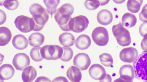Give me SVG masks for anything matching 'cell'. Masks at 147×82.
I'll use <instances>...</instances> for the list:
<instances>
[{
  "label": "cell",
  "instance_id": "1",
  "mask_svg": "<svg viewBox=\"0 0 147 82\" xmlns=\"http://www.w3.org/2000/svg\"><path fill=\"white\" fill-rule=\"evenodd\" d=\"M133 65L136 78L142 82H147V51L140 54Z\"/></svg>",
  "mask_w": 147,
  "mask_h": 82
},
{
  "label": "cell",
  "instance_id": "2",
  "mask_svg": "<svg viewBox=\"0 0 147 82\" xmlns=\"http://www.w3.org/2000/svg\"><path fill=\"white\" fill-rule=\"evenodd\" d=\"M112 32L118 43L120 46H126L131 44V39L129 31L125 28L121 23L114 25L112 28Z\"/></svg>",
  "mask_w": 147,
  "mask_h": 82
},
{
  "label": "cell",
  "instance_id": "3",
  "mask_svg": "<svg viewBox=\"0 0 147 82\" xmlns=\"http://www.w3.org/2000/svg\"><path fill=\"white\" fill-rule=\"evenodd\" d=\"M42 57L48 60H55L60 58L63 55L62 48L58 45H46L40 49Z\"/></svg>",
  "mask_w": 147,
  "mask_h": 82
},
{
  "label": "cell",
  "instance_id": "4",
  "mask_svg": "<svg viewBox=\"0 0 147 82\" xmlns=\"http://www.w3.org/2000/svg\"><path fill=\"white\" fill-rule=\"evenodd\" d=\"M14 23L16 27L23 33L29 32L34 28V23L32 19L24 15L17 17Z\"/></svg>",
  "mask_w": 147,
  "mask_h": 82
},
{
  "label": "cell",
  "instance_id": "5",
  "mask_svg": "<svg viewBox=\"0 0 147 82\" xmlns=\"http://www.w3.org/2000/svg\"><path fill=\"white\" fill-rule=\"evenodd\" d=\"M89 20L85 16L80 15L72 18L69 23L70 30L76 33H80L88 27Z\"/></svg>",
  "mask_w": 147,
  "mask_h": 82
},
{
  "label": "cell",
  "instance_id": "6",
  "mask_svg": "<svg viewBox=\"0 0 147 82\" xmlns=\"http://www.w3.org/2000/svg\"><path fill=\"white\" fill-rule=\"evenodd\" d=\"M92 37L94 42L100 46L106 45L109 40V35L107 29L102 26L94 29L92 34Z\"/></svg>",
  "mask_w": 147,
  "mask_h": 82
},
{
  "label": "cell",
  "instance_id": "7",
  "mask_svg": "<svg viewBox=\"0 0 147 82\" xmlns=\"http://www.w3.org/2000/svg\"><path fill=\"white\" fill-rule=\"evenodd\" d=\"M137 50L133 47L123 49L119 53V58L123 62L131 63L134 62L138 56Z\"/></svg>",
  "mask_w": 147,
  "mask_h": 82
},
{
  "label": "cell",
  "instance_id": "8",
  "mask_svg": "<svg viewBox=\"0 0 147 82\" xmlns=\"http://www.w3.org/2000/svg\"><path fill=\"white\" fill-rule=\"evenodd\" d=\"M91 61L89 56L86 54L79 53L74 57L73 63L82 71L87 70L90 65Z\"/></svg>",
  "mask_w": 147,
  "mask_h": 82
},
{
  "label": "cell",
  "instance_id": "9",
  "mask_svg": "<svg viewBox=\"0 0 147 82\" xmlns=\"http://www.w3.org/2000/svg\"><path fill=\"white\" fill-rule=\"evenodd\" d=\"M30 63L29 56L24 53H19L14 56L12 60V64L16 69L22 70L28 66Z\"/></svg>",
  "mask_w": 147,
  "mask_h": 82
},
{
  "label": "cell",
  "instance_id": "10",
  "mask_svg": "<svg viewBox=\"0 0 147 82\" xmlns=\"http://www.w3.org/2000/svg\"><path fill=\"white\" fill-rule=\"evenodd\" d=\"M89 74L91 77L95 80H100L103 79L107 74L104 68L99 64H94L90 67Z\"/></svg>",
  "mask_w": 147,
  "mask_h": 82
},
{
  "label": "cell",
  "instance_id": "11",
  "mask_svg": "<svg viewBox=\"0 0 147 82\" xmlns=\"http://www.w3.org/2000/svg\"><path fill=\"white\" fill-rule=\"evenodd\" d=\"M119 73L120 77L126 82H133L135 73L134 67L130 64H125L120 68Z\"/></svg>",
  "mask_w": 147,
  "mask_h": 82
},
{
  "label": "cell",
  "instance_id": "12",
  "mask_svg": "<svg viewBox=\"0 0 147 82\" xmlns=\"http://www.w3.org/2000/svg\"><path fill=\"white\" fill-rule=\"evenodd\" d=\"M29 11L32 17L35 19H39L49 15L47 10L38 3L31 5L29 8Z\"/></svg>",
  "mask_w": 147,
  "mask_h": 82
},
{
  "label": "cell",
  "instance_id": "13",
  "mask_svg": "<svg viewBox=\"0 0 147 82\" xmlns=\"http://www.w3.org/2000/svg\"><path fill=\"white\" fill-rule=\"evenodd\" d=\"M97 21L100 24L106 26L110 24L112 21L113 16L109 11L103 9L99 11L97 14Z\"/></svg>",
  "mask_w": 147,
  "mask_h": 82
},
{
  "label": "cell",
  "instance_id": "14",
  "mask_svg": "<svg viewBox=\"0 0 147 82\" xmlns=\"http://www.w3.org/2000/svg\"><path fill=\"white\" fill-rule=\"evenodd\" d=\"M15 73V69L11 65L5 64L0 67V79L6 80L11 78Z\"/></svg>",
  "mask_w": 147,
  "mask_h": 82
},
{
  "label": "cell",
  "instance_id": "15",
  "mask_svg": "<svg viewBox=\"0 0 147 82\" xmlns=\"http://www.w3.org/2000/svg\"><path fill=\"white\" fill-rule=\"evenodd\" d=\"M28 41L24 35L18 34L15 36L12 40L13 46L18 50H23L26 48L28 46Z\"/></svg>",
  "mask_w": 147,
  "mask_h": 82
},
{
  "label": "cell",
  "instance_id": "16",
  "mask_svg": "<svg viewBox=\"0 0 147 82\" xmlns=\"http://www.w3.org/2000/svg\"><path fill=\"white\" fill-rule=\"evenodd\" d=\"M91 43L90 37L87 35L83 34L76 38L75 42L76 46L79 49L85 50L90 46Z\"/></svg>",
  "mask_w": 147,
  "mask_h": 82
},
{
  "label": "cell",
  "instance_id": "17",
  "mask_svg": "<svg viewBox=\"0 0 147 82\" xmlns=\"http://www.w3.org/2000/svg\"><path fill=\"white\" fill-rule=\"evenodd\" d=\"M67 76L72 82H80L82 78L80 70L77 67L71 66L67 69Z\"/></svg>",
  "mask_w": 147,
  "mask_h": 82
},
{
  "label": "cell",
  "instance_id": "18",
  "mask_svg": "<svg viewBox=\"0 0 147 82\" xmlns=\"http://www.w3.org/2000/svg\"><path fill=\"white\" fill-rule=\"evenodd\" d=\"M37 75L35 68L30 65L25 68L22 74V78L24 82H32Z\"/></svg>",
  "mask_w": 147,
  "mask_h": 82
},
{
  "label": "cell",
  "instance_id": "19",
  "mask_svg": "<svg viewBox=\"0 0 147 82\" xmlns=\"http://www.w3.org/2000/svg\"><path fill=\"white\" fill-rule=\"evenodd\" d=\"M59 40L61 45L65 47H70L73 46L75 42V39L74 35L70 33H62L59 36Z\"/></svg>",
  "mask_w": 147,
  "mask_h": 82
},
{
  "label": "cell",
  "instance_id": "20",
  "mask_svg": "<svg viewBox=\"0 0 147 82\" xmlns=\"http://www.w3.org/2000/svg\"><path fill=\"white\" fill-rule=\"evenodd\" d=\"M45 40L44 36L38 32L32 34L29 37L28 42L29 44L34 47H38L42 45Z\"/></svg>",
  "mask_w": 147,
  "mask_h": 82
},
{
  "label": "cell",
  "instance_id": "21",
  "mask_svg": "<svg viewBox=\"0 0 147 82\" xmlns=\"http://www.w3.org/2000/svg\"><path fill=\"white\" fill-rule=\"evenodd\" d=\"M74 11L73 6L69 3L63 5L57 10L59 15L63 18L68 19L70 18Z\"/></svg>",
  "mask_w": 147,
  "mask_h": 82
},
{
  "label": "cell",
  "instance_id": "22",
  "mask_svg": "<svg viewBox=\"0 0 147 82\" xmlns=\"http://www.w3.org/2000/svg\"><path fill=\"white\" fill-rule=\"evenodd\" d=\"M12 34L10 30L6 27H0V46H3L9 43Z\"/></svg>",
  "mask_w": 147,
  "mask_h": 82
},
{
  "label": "cell",
  "instance_id": "23",
  "mask_svg": "<svg viewBox=\"0 0 147 82\" xmlns=\"http://www.w3.org/2000/svg\"><path fill=\"white\" fill-rule=\"evenodd\" d=\"M137 18L133 14L129 13H125L123 16L122 23L125 27L131 28L134 26L137 22Z\"/></svg>",
  "mask_w": 147,
  "mask_h": 82
},
{
  "label": "cell",
  "instance_id": "24",
  "mask_svg": "<svg viewBox=\"0 0 147 82\" xmlns=\"http://www.w3.org/2000/svg\"><path fill=\"white\" fill-rule=\"evenodd\" d=\"M55 19L61 29L64 31H69L70 30L69 27V22L72 18L71 17L68 19L61 17L57 11L54 15Z\"/></svg>",
  "mask_w": 147,
  "mask_h": 82
},
{
  "label": "cell",
  "instance_id": "25",
  "mask_svg": "<svg viewBox=\"0 0 147 82\" xmlns=\"http://www.w3.org/2000/svg\"><path fill=\"white\" fill-rule=\"evenodd\" d=\"M143 0H128L127 3L128 10L133 13H136L140 10Z\"/></svg>",
  "mask_w": 147,
  "mask_h": 82
},
{
  "label": "cell",
  "instance_id": "26",
  "mask_svg": "<svg viewBox=\"0 0 147 82\" xmlns=\"http://www.w3.org/2000/svg\"><path fill=\"white\" fill-rule=\"evenodd\" d=\"M43 2L47 8L48 13L51 16L55 13L57 11V8L59 4L60 0H43Z\"/></svg>",
  "mask_w": 147,
  "mask_h": 82
},
{
  "label": "cell",
  "instance_id": "27",
  "mask_svg": "<svg viewBox=\"0 0 147 82\" xmlns=\"http://www.w3.org/2000/svg\"><path fill=\"white\" fill-rule=\"evenodd\" d=\"M100 62L105 67L111 66L113 63V60L111 55L108 53H103L99 56Z\"/></svg>",
  "mask_w": 147,
  "mask_h": 82
},
{
  "label": "cell",
  "instance_id": "28",
  "mask_svg": "<svg viewBox=\"0 0 147 82\" xmlns=\"http://www.w3.org/2000/svg\"><path fill=\"white\" fill-rule=\"evenodd\" d=\"M41 47H34L32 48L30 52V55L32 59L35 62H39L42 60L43 58L40 54Z\"/></svg>",
  "mask_w": 147,
  "mask_h": 82
},
{
  "label": "cell",
  "instance_id": "29",
  "mask_svg": "<svg viewBox=\"0 0 147 82\" xmlns=\"http://www.w3.org/2000/svg\"><path fill=\"white\" fill-rule=\"evenodd\" d=\"M63 52L61 57V60L63 62H68L70 60L73 56V52L70 48L63 47Z\"/></svg>",
  "mask_w": 147,
  "mask_h": 82
},
{
  "label": "cell",
  "instance_id": "30",
  "mask_svg": "<svg viewBox=\"0 0 147 82\" xmlns=\"http://www.w3.org/2000/svg\"><path fill=\"white\" fill-rule=\"evenodd\" d=\"M19 5V3L17 0H5L3 3V5L7 9L13 10L16 9Z\"/></svg>",
  "mask_w": 147,
  "mask_h": 82
},
{
  "label": "cell",
  "instance_id": "31",
  "mask_svg": "<svg viewBox=\"0 0 147 82\" xmlns=\"http://www.w3.org/2000/svg\"><path fill=\"white\" fill-rule=\"evenodd\" d=\"M100 1L98 0H86L84 5L88 9L93 10L98 8L100 5Z\"/></svg>",
  "mask_w": 147,
  "mask_h": 82
},
{
  "label": "cell",
  "instance_id": "32",
  "mask_svg": "<svg viewBox=\"0 0 147 82\" xmlns=\"http://www.w3.org/2000/svg\"><path fill=\"white\" fill-rule=\"evenodd\" d=\"M139 15L141 21L144 23L147 22V4L143 7Z\"/></svg>",
  "mask_w": 147,
  "mask_h": 82
},
{
  "label": "cell",
  "instance_id": "33",
  "mask_svg": "<svg viewBox=\"0 0 147 82\" xmlns=\"http://www.w3.org/2000/svg\"><path fill=\"white\" fill-rule=\"evenodd\" d=\"M139 32L140 35L143 37L147 34V22H144L141 24L139 28Z\"/></svg>",
  "mask_w": 147,
  "mask_h": 82
},
{
  "label": "cell",
  "instance_id": "34",
  "mask_svg": "<svg viewBox=\"0 0 147 82\" xmlns=\"http://www.w3.org/2000/svg\"><path fill=\"white\" fill-rule=\"evenodd\" d=\"M141 43L142 49L144 51H147V34L143 37Z\"/></svg>",
  "mask_w": 147,
  "mask_h": 82
},
{
  "label": "cell",
  "instance_id": "35",
  "mask_svg": "<svg viewBox=\"0 0 147 82\" xmlns=\"http://www.w3.org/2000/svg\"><path fill=\"white\" fill-rule=\"evenodd\" d=\"M34 82H51L48 78L45 76H40L38 77Z\"/></svg>",
  "mask_w": 147,
  "mask_h": 82
},
{
  "label": "cell",
  "instance_id": "36",
  "mask_svg": "<svg viewBox=\"0 0 147 82\" xmlns=\"http://www.w3.org/2000/svg\"><path fill=\"white\" fill-rule=\"evenodd\" d=\"M52 82H69L67 79L64 77L59 76L54 79Z\"/></svg>",
  "mask_w": 147,
  "mask_h": 82
},
{
  "label": "cell",
  "instance_id": "37",
  "mask_svg": "<svg viewBox=\"0 0 147 82\" xmlns=\"http://www.w3.org/2000/svg\"><path fill=\"white\" fill-rule=\"evenodd\" d=\"M0 25L3 24L5 21L6 16L5 13L0 9Z\"/></svg>",
  "mask_w": 147,
  "mask_h": 82
},
{
  "label": "cell",
  "instance_id": "38",
  "mask_svg": "<svg viewBox=\"0 0 147 82\" xmlns=\"http://www.w3.org/2000/svg\"><path fill=\"white\" fill-rule=\"evenodd\" d=\"M112 79L111 75L107 74L105 77L103 79L100 80L99 82H111Z\"/></svg>",
  "mask_w": 147,
  "mask_h": 82
},
{
  "label": "cell",
  "instance_id": "39",
  "mask_svg": "<svg viewBox=\"0 0 147 82\" xmlns=\"http://www.w3.org/2000/svg\"><path fill=\"white\" fill-rule=\"evenodd\" d=\"M113 82H126L125 80L120 77L116 79Z\"/></svg>",
  "mask_w": 147,
  "mask_h": 82
}]
</instances>
